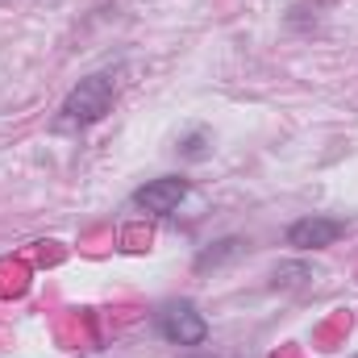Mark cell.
<instances>
[{
    "mask_svg": "<svg viewBox=\"0 0 358 358\" xmlns=\"http://www.w3.org/2000/svg\"><path fill=\"white\" fill-rule=\"evenodd\" d=\"M200 142H204V138H200V134H192V138L183 142V155H192V159H200V155H204V146H200Z\"/></svg>",
    "mask_w": 358,
    "mask_h": 358,
    "instance_id": "cell-6",
    "label": "cell"
},
{
    "mask_svg": "<svg viewBox=\"0 0 358 358\" xmlns=\"http://www.w3.org/2000/svg\"><path fill=\"white\" fill-rule=\"evenodd\" d=\"M159 334L171 342V346H200L208 338V321L196 313V304L179 300V304H167L159 313Z\"/></svg>",
    "mask_w": 358,
    "mask_h": 358,
    "instance_id": "cell-2",
    "label": "cell"
},
{
    "mask_svg": "<svg viewBox=\"0 0 358 358\" xmlns=\"http://www.w3.org/2000/svg\"><path fill=\"white\" fill-rule=\"evenodd\" d=\"M113 100H117V76L108 71H96L88 80H80L71 96L63 100V117L59 125L63 129H84V125H96L113 113Z\"/></svg>",
    "mask_w": 358,
    "mask_h": 358,
    "instance_id": "cell-1",
    "label": "cell"
},
{
    "mask_svg": "<svg viewBox=\"0 0 358 358\" xmlns=\"http://www.w3.org/2000/svg\"><path fill=\"white\" fill-rule=\"evenodd\" d=\"M242 255V242L238 238H225V242H217L213 250H204L200 259H196V271H208V267H221L225 259H238Z\"/></svg>",
    "mask_w": 358,
    "mask_h": 358,
    "instance_id": "cell-5",
    "label": "cell"
},
{
    "mask_svg": "<svg viewBox=\"0 0 358 358\" xmlns=\"http://www.w3.org/2000/svg\"><path fill=\"white\" fill-rule=\"evenodd\" d=\"M187 192H192L187 179L163 176V179H150L146 187H138V192H134V204L146 208V213H155V217H167V213H176L179 204H183Z\"/></svg>",
    "mask_w": 358,
    "mask_h": 358,
    "instance_id": "cell-3",
    "label": "cell"
},
{
    "mask_svg": "<svg viewBox=\"0 0 358 358\" xmlns=\"http://www.w3.org/2000/svg\"><path fill=\"white\" fill-rule=\"evenodd\" d=\"M342 234H346V221H338V217H300L287 229V246H296V250H325Z\"/></svg>",
    "mask_w": 358,
    "mask_h": 358,
    "instance_id": "cell-4",
    "label": "cell"
}]
</instances>
